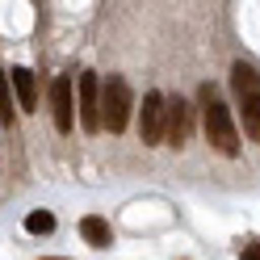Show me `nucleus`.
I'll use <instances>...</instances> for the list:
<instances>
[{
  "label": "nucleus",
  "instance_id": "obj_13",
  "mask_svg": "<svg viewBox=\"0 0 260 260\" xmlns=\"http://www.w3.org/2000/svg\"><path fill=\"white\" fill-rule=\"evenodd\" d=\"M239 260H260V239H256V243H243V252H239Z\"/></svg>",
  "mask_w": 260,
  "mask_h": 260
},
{
  "label": "nucleus",
  "instance_id": "obj_6",
  "mask_svg": "<svg viewBox=\"0 0 260 260\" xmlns=\"http://www.w3.org/2000/svg\"><path fill=\"white\" fill-rule=\"evenodd\" d=\"M9 80H13V92H17V105H21L25 113L38 109V76L29 72V68H13Z\"/></svg>",
  "mask_w": 260,
  "mask_h": 260
},
{
  "label": "nucleus",
  "instance_id": "obj_12",
  "mask_svg": "<svg viewBox=\"0 0 260 260\" xmlns=\"http://www.w3.org/2000/svg\"><path fill=\"white\" fill-rule=\"evenodd\" d=\"M9 84H13V80H9V72H5V76H0V109H5V126L13 122V101H9Z\"/></svg>",
  "mask_w": 260,
  "mask_h": 260
},
{
  "label": "nucleus",
  "instance_id": "obj_2",
  "mask_svg": "<svg viewBox=\"0 0 260 260\" xmlns=\"http://www.w3.org/2000/svg\"><path fill=\"white\" fill-rule=\"evenodd\" d=\"M130 122V84L122 76H109L101 88V126L109 135H122Z\"/></svg>",
  "mask_w": 260,
  "mask_h": 260
},
{
  "label": "nucleus",
  "instance_id": "obj_4",
  "mask_svg": "<svg viewBox=\"0 0 260 260\" xmlns=\"http://www.w3.org/2000/svg\"><path fill=\"white\" fill-rule=\"evenodd\" d=\"M139 130H143V143H147V147H159V143L168 139V101H164L159 92H147V96H143Z\"/></svg>",
  "mask_w": 260,
  "mask_h": 260
},
{
  "label": "nucleus",
  "instance_id": "obj_14",
  "mask_svg": "<svg viewBox=\"0 0 260 260\" xmlns=\"http://www.w3.org/2000/svg\"><path fill=\"white\" fill-rule=\"evenodd\" d=\"M46 260H63V256H46Z\"/></svg>",
  "mask_w": 260,
  "mask_h": 260
},
{
  "label": "nucleus",
  "instance_id": "obj_5",
  "mask_svg": "<svg viewBox=\"0 0 260 260\" xmlns=\"http://www.w3.org/2000/svg\"><path fill=\"white\" fill-rule=\"evenodd\" d=\"M51 113H55V130L68 135L72 122H76V84H72V76H55V84H51Z\"/></svg>",
  "mask_w": 260,
  "mask_h": 260
},
{
  "label": "nucleus",
  "instance_id": "obj_10",
  "mask_svg": "<svg viewBox=\"0 0 260 260\" xmlns=\"http://www.w3.org/2000/svg\"><path fill=\"white\" fill-rule=\"evenodd\" d=\"M231 88H235L239 96L260 92V76H256V68H248V63H235V68H231Z\"/></svg>",
  "mask_w": 260,
  "mask_h": 260
},
{
  "label": "nucleus",
  "instance_id": "obj_1",
  "mask_svg": "<svg viewBox=\"0 0 260 260\" xmlns=\"http://www.w3.org/2000/svg\"><path fill=\"white\" fill-rule=\"evenodd\" d=\"M202 96V109H206V139L210 147L222 151V155H239V130H235V118L218 96H214V84H202L198 88Z\"/></svg>",
  "mask_w": 260,
  "mask_h": 260
},
{
  "label": "nucleus",
  "instance_id": "obj_11",
  "mask_svg": "<svg viewBox=\"0 0 260 260\" xmlns=\"http://www.w3.org/2000/svg\"><path fill=\"white\" fill-rule=\"evenodd\" d=\"M25 231L29 235H51L55 231V214H51V210H34V214H25Z\"/></svg>",
  "mask_w": 260,
  "mask_h": 260
},
{
  "label": "nucleus",
  "instance_id": "obj_7",
  "mask_svg": "<svg viewBox=\"0 0 260 260\" xmlns=\"http://www.w3.org/2000/svg\"><path fill=\"white\" fill-rule=\"evenodd\" d=\"M189 143V105L176 96L168 101V147H185Z\"/></svg>",
  "mask_w": 260,
  "mask_h": 260
},
{
  "label": "nucleus",
  "instance_id": "obj_9",
  "mask_svg": "<svg viewBox=\"0 0 260 260\" xmlns=\"http://www.w3.org/2000/svg\"><path fill=\"white\" fill-rule=\"evenodd\" d=\"M239 109H243V135L260 143V92L239 96Z\"/></svg>",
  "mask_w": 260,
  "mask_h": 260
},
{
  "label": "nucleus",
  "instance_id": "obj_8",
  "mask_svg": "<svg viewBox=\"0 0 260 260\" xmlns=\"http://www.w3.org/2000/svg\"><path fill=\"white\" fill-rule=\"evenodd\" d=\"M80 235H84L92 248H109V243H113V231H109V222L101 214H84V218H80Z\"/></svg>",
  "mask_w": 260,
  "mask_h": 260
},
{
  "label": "nucleus",
  "instance_id": "obj_3",
  "mask_svg": "<svg viewBox=\"0 0 260 260\" xmlns=\"http://www.w3.org/2000/svg\"><path fill=\"white\" fill-rule=\"evenodd\" d=\"M101 80H96V72H80L76 80V105H80V126L88 130V135H96L101 130Z\"/></svg>",
  "mask_w": 260,
  "mask_h": 260
}]
</instances>
